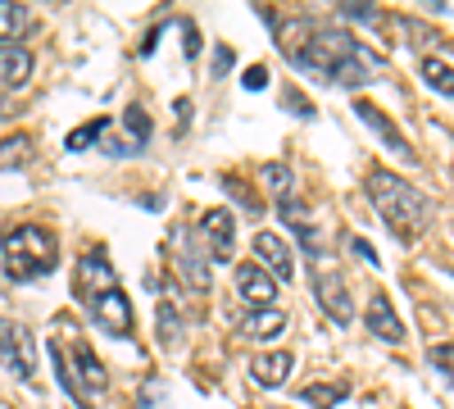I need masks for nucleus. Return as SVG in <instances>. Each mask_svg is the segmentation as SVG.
Returning a JSON list of instances; mask_svg holds the SVG:
<instances>
[{
	"label": "nucleus",
	"mask_w": 454,
	"mask_h": 409,
	"mask_svg": "<svg viewBox=\"0 0 454 409\" xmlns=\"http://www.w3.org/2000/svg\"><path fill=\"white\" fill-rule=\"evenodd\" d=\"M278 32H282V55L300 73H309V78L340 83V87L372 83L377 55L346 28H332L318 19H286V23H278Z\"/></svg>",
	"instance_id": "obj_1"
},
{
	"label": "nucleus",
	"mask_w": 454,
	"mask_h": 409,
	"mask_svg": "<svg viewBox=\"0 0 454 409\" xmlns=\"http://www.w3.org/2000/svg\"><path fill=\"white\" fill-rule=\"evenodd\" d=\"M73 291H78L82 310L91 314V323L105 337H132V301L128 291L114 278V264L105 259V250H87L78 259V273H73Z\"/></svg>",
	"instance_id": "obj_2"
},
{
	"label": "nucleus",
	"mask_w": 454,
	"mask_h": 409,
	"mask_svg": "<svg viewBox=\"0 0 454 409\" xmlns=\"http://www.w3.org/2000/svg\"><path fill=\"white\" fill-rule=\"evenodd\" d=\"M368 201H372V209L382 214V223L400 241L423 237V228L432 223V201L413 187V182L391 173V169H372L368 173Z\"/></svg>",
	"instance_id": "obj_3"
},
{
	"label": "nucleus",
	"mask_w": 454,
	"mask_h": 409,
	"mask_svg": "<svg viewBox=\"0 0 454 409\" xmlns=\"http://www.w3.org/2000/svg\"><path fill=\"white\" fill-rule=\"evenodd\" d=\"M0 264H5L10 282H36V278L55 273L59 241H55L51 228H42V223H19V228H10L0 237Z\"/></svg>",
	"instance_id": "obj_4"
},
{
	"label": "nucleus",
	"mask_w": 454,
	"mask_h": 409,
	"mask_svg": "<svg viewBox=\"0 0 454 409\" xmlns=\"http://www.w3.org/2000/svg\"><path fill=\"white\" fill-rule=\"evenodd\" d=\"M168 250H173V273L182 278V287L192 295H205L209 291V259H205V246H196V232L173 228Z\"/></svg>",
	"instance_id": "obj_5"
},
{
	"label": "nucleus",
	"mask_w": 454,
	"mask_h": 409,
	"mask_svg": "<svg viewBox=\"0 0 454 409\" xmlns=\"http://www.w3.org/2000/svg\"><path fill=\"white\" fill-rule=\"evenodd\" d=\"M0 364H5L19 382H32V374H36L32 332L23 323H14V319H0Z\"/></svg>",
	"instance_id": "obj_6"
},
{
	"label": "nucleus",
	"mask_w": 454,
	"mask_h": 409,
	"mask_svg": "<svg viewBox=\"0 0 454 409\" xmlns=\"http://www.w3.org/2000/svg\"><path fill=\"white\" fill-rule=\"evenodd\" d=\"M196 237H205V259L209 264H232V255H237V218L227 209H205Z\"/></svg>",
	"instance_id": "obj_7"
},
{
	"label": "nucleus",
	"mask_w": 454,
	"mask_h": 409,
	"mask_svg": "<svg viewBox=\"0 0 454 409\" xmlns=\"http://www.w3.org/2000/svg\"><path fill=\"white\" fill-rule=\"evenodd\" d=\"M314 301H318V310H323L336 327H350V319H355V301H350L346 278H340L336 269H318V273H314Z\"/></svg>",
	"instance_id": "obj_8"
},
{
	"label": "nucleus",
	"mask_w": 454,
	"mask_h": 409,
	"mask_svg": "<svg viewBox=\"0 0 454 409\" xmlns=\"http://www.w3.org/2000/svg\"><path fill=\"white\" fill-rule=\"evenodd\" d=\"M64 350V346H59ZM64 364H68V374H73V382L82 387V396L91 400V396H105L109 391V374H105V364H100V355L87 346V342H68V350H64Z\"/></svg>",
	"instance_id": "obj_9"
},
{
	"label": "nucleus",
	"mask_w": 454,
	"mask_h": 409,
	"mask_svg": "<svg viewBox=\"0 0 454 409\" xmlns=\"http://www.w3.org/2000/svg\"><path fill=\"white\" fill-rule=\"evenodd\" d=\"M355 114L377 132V137H382L387 141V151L395 155V160H404V164H413V160H419V151H413V146H409V137L391 123V114H382V109H377V105H368V100H355Z\"/></svg>",
	"instance_id": "obj_10"
},
{
	"label": "nucleus",
	"mask_w": 454,
	"mask_h": 409,
	"mask_svg": "<svg viewBox=\"0 0 454 409\" xmlns=\"http://www.w3.org/2000/svg\"><path fill=\"white\" fill-rule=\"evenodd\" d=\"M364 323H368V332H372L377 342H387V346H400V342H404V323H400V314H395V305H391L387 291H372V295H368Z\"/></svg>",
	"instance_id": "obj_11"
},
{
	"label": "nucleus",
	"mask_w": 454,
	"mask_h": 409,
	"mask_svg": "<svg viewBox=\"0 0 454 409\" xmlns=\"http://www.w3.org/2000/svg\"><path fill=\"white\" fill-rule=\"evenodd\" d=\"M237 295L250 310H273L278 301V282L263 273L259 264H237Z\"/></svg>",
	"instance_id": "obj_12"
},
{
	"label": "nucleus",
	"mask_w": 454,
	"mask_h": 409,
	"mask_svg": "<svg viewBox=\"0 0 454 409\" xmlns=\"http://www.w3.org/2000/svg\"><path fill=\"white\" fill-rule=\"evenodd\" d=\"M254 255L263 259L273 282H291L295 278V259H291V246L278 237V232H254Z\"/></svg>",
	"instance_id": "obj_13"
},
{
	"label": "nucleus",
	"mask_w": 454,
	"mask_h": 409,
	"mask_svg": "<svg viewBox=\"0 0 454 409\" xmlns=\"http://www.w3.org/2000/svg\"><path fill=\"white\" fill-rule=\"evenodd\" d=\"M291 368H295V355L291 350H263V355H254L250 359V378L259 382V387H286V378H291Z\"/></svg>",
	"instance_id": "obj_14"
},
{
	"label": "nucleus",
	"mask_w": 454,
	"mask_h": 409,
	"mask_svg": "<svg viewBox=\"0 0 454 409\" xmlns=\"http://www.w3.org/2000/svg\"><path fill=\"white\" fill-rule=\"evenodd\" d=\"M282 327H286L282 310H250V314L237 319V337H246V342H278Z\"/></svg>",
	"instance_id": "obj_15"
},
{
	"label": "nucleus",
	"mask_w": 454,
	"mask_h": 409,
	"mask_svg": "<svg viewBox=\"0 0 454 409\" xmlns=\"http://www.w3.org/2000/svg\"><path fill=\"white\" fill-rule=\"evenodd\" d=\"M278 214H282V223L300 237V246H305L314 259H323V250H318V228L309 223V209L300 205V196H286V201H278Z\"/></svg>",
	"instance_id": "obj_16"
},
{
	"label": "nucleus",
	"mask_w": 454,
	"mask_h": 409,
	"mask_svg": "<svg viewBox=\"0 0 454 409\" xmlns=\"http://www.w3.org/2000/svg\"><path fill=\"white\" fill-rule=\"evenodd\" d=\"M32 78V55L23 46H0V87H23Z\"/></svg>",
	"instance_id": "obj_17"
},
{
	"label": "nucleus",
	"mask_w": 454,
	"mask_h": 409,
	"mask_svg": "<svg viewBox=\"0 0 454 409\" xmlns=\"http://www.w3.org/2000/svg\"><path fill=\"white\" fill-rule=\"evenodd\" d=\"M419 73H423V83L436 91V96H445V100H454V64H445V59H436V55H427L423 64H419Z\"/></svg>",
	"instance_id": "obj_18"
},
{
	"label": "nucleus",
	"mask_w": 454,
	"mask_h": 409,
	"mask_svg": "<svg viewBox=\"0 0 454 409\" xmlns=\"http://www.w3.org/2000/svg\"><path fill=\"white\" fill-rule=\"evenodd\" d=\"M27 10L19 5V0H0V46H10L19 32H27Z\"/></svg>",
	"instance_id": "obj_19"
},
{
	"label": "nucleus",
	"mask_w": 454,
	"mask_h": 409,
	"mask_svg": "<svg viewBox=\"0 0 454 409\" xmlns=\"http://www.w3.org/2000/svg\"><path fill=\"white\" fill-rule=\"evenodd\" d=\"M123 132H128V146H132V155L145 151V141H150V114L141 105H128V114H123Z\"/></svg>",
	"instance_id": "obj_20"
},
{
	"label": "nucleus",
	"mask_w": 454,
	"mask_h": 409,
	"mask_svg": "<svg viewBox=\"0 0 454 409\" xmlns=\"http://www.w3.org/2000/svg\"><path fill=\"white\" fill-rule=\"evenodd\" d=\"M160 346L164 350H173L177 342H182V314H177V301H173V295H168V301H160Z\"/></svg>",
	"instance_id": "obj_21"
},
{
	"label": "nucleus",
	"mask_w": 454,
	"mask_h": 409,
	"mask_svg": "<svg viewBox=\"0 0 454 409\" xmlns=\"http://www.w3.org/2000/svg\"><path fill=\"white\" fill-rule=\"evenodd\" d=\"M350 396V387H327V382H309L305 391H300V405H314V409H336L340 400Z\"/></svg>",
	"instance_id": "obj_22"
},
{
	"label": "nucleus",
	"mask_w": 454,
	"mask_h": 409,
	"mask_svg": "<svg viewBox=\"0 0 454 409\" xmlns=\"http://www.w3.org/2000/svg\"><path fill=\"white\" fill-rule=\"evenodd\" d=\"M105 132H109V119H91V123L73 128V132L64 137V151H87V146H96Z\"/></svg>",
	"instance_id": "obj_23"
},
{
	"label": "nucleus",
	"mask_w": 454,
	"mask_h": 409,
	"mask_svg": "<svg viewBox=\"0 0 454 409\" xmlns=\"http://www.w3.org/2000/svg\"><path fill=\"white\" fill-rule=\"evenodd\" d=\"M51 364H55V378H59V387H64V391L73 396V405H78V409H91V400L82 396V387H78V382H73V374H68V364H64V350H59L55 342H51Z\"/></svg>",
	"instance_id": "obj_24"
},
{
	"label": "nucleus",
	"mask_w": 454,
	"mask_h": 409,
	"mask_svg": "<svg viewBox=\"0 0 454 409\" xmlns=\"http://www.w3.org/2000/svg\"><path fill=\"white\" fill-rule=\"evenodd\" d=\"M263 182H269V192L278 196V201H286V196H295V182H291V169L278 160V164H263Z\"/></svg>",
	"instance_id": "obj_25"
},
{
	"label": "nucleus",
	"mask_w": 454,
	"mask_h": 409,
	"mask_svg": "<svg viewBox=\"0 0 454 409\" xmlns=\"http://www.w3.org/2000/svg\"><path fill=\"white\" fill-rule=\"evenodd\" d=\"M132 409H168V387L160 378H145L141 391H137V405Z\"/></svg>",
	"instance_id": "obj_26"
},
{
	"label": "nucleus",
	"mask_w": 454,
	"mask_h": 409,
	"mask_svg": "<svg viewBox=\"0 0 454 409\" xmlns=\"http://www.w3.org/2000/svg\"><path fill=\"white\" fill-rule=\"evenodd\" d=\"M427 364H432V368H441V378H445V382H454V342L432 346V350H427Z\"/></svg>",
	"instance_id": "obj_27"
},
{
	"label": "nucleus",
	"mask_w": 454,
	"mask_h": 409,
	"mask_svg": "<svg viewBox=\"0 0 454 409\" xmlns=\"http://www.w3.org/2000/svg\"><path fill=\"white\" fill-rule=\"evenodd\" d=\"M340 19H355V23H382V10H372V5H336Z\"/></svg>",
	"instance_id": "obj_28"
},
{
	"label": "nucleus",
	"mask_w": 454,
	"mask_h": 409,
	"mask_svg": "<svg viewBox=\"0 0 454 409\" xmlns=\"http://www.w3.org/2000/svg\"><path fill=\"white\" fill-rule=\"evenodd\" d=\"M282 105L291 109V114H295V119H314V105H309L305 96H300L295 87H286V91H282Z\"/></svg>",
	"instance_id": "obj_29"
},
{
	"label": "nucleus",
	"mask_w": 454,
	"mask_h": 409,
	"mask_svg": "<svg viewBox=\"0 0 454 409\" xmlns=\"http://www.w3.org/2000/svg\"><path fill=\"white\" fill-rule=\"evenodd\" d=\"M27 146H32L27 137H10L5 146H0V151H5V155H0V169H5V164H14V160L23 164V160H27Z\"/></svg>",
	"instance_id": "obj_30"
},
{
	"label": "nucleus",
	"mask_w": 454,
	"mask_h": 409,
	"mask_svg": "<svg viewBox=\"0 0 454 409\" xmlns=\"http://www.w3.org/2000/svg\"><path fill=\"white\" fill-rule=\"evenodd\" d=\"M241 83H246V91H263V87H269V68H263V64H250Z\"/></svg>",
	"instance_id": "obj_31"
},
{
	"label": "nucleus",
	"mask_w": 454,
	"mask_h": 409,
	"mask_svg": "<svg viewBox=\"0 0 454 409\" xmlns=\"http://www.w3.org/2000/svg\"><path fill=\"white\" fill-rule=\"evenodd\" d=\"M350 250H355V255L364 259V264H377V250H372V246H368L364 237H355V241H350Z\"/></svg>",
	"instance_id": "obj_32"
},
{
	"label": "nucleus",
	"mask_w": 454,
	"mask_h": 409,
	"mask_svg": "<svg viewBox=\"0 0 454 409\" xmlns=\"http://www.w3.org/2000/svg\"><path fill=\"white\" fill-rule=\"evenodd\" d=\"M227 64H232V55H227V51H218V55H214V73H223Z\"/></svg>",
	"instance_id": "obj_33"
}]
</instances>
